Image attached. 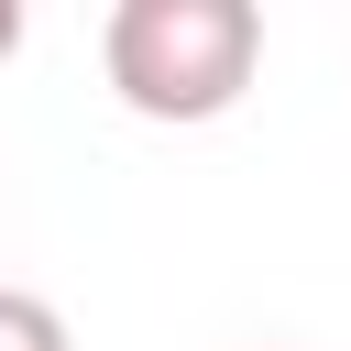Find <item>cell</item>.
Masks as SVG:
<instances>
[{
  "label": "cell",
  "instance_id": "cell-1",
  "mask_svg": "<svg viewBox=\"0 0 351 351\" xmlns=\"http://www.w3.org/2000/svg\"><path fill=\"white\" fill-rule=\"evenodd\" d=\"M99 66H110V99L132 121L197 132V121H230L252 99L263 11L252 0H121L99 22Z\"/></svg>",
  "mask_w": 351,
  "mask_h": 351
},
{
  "label": "cell",
  "instance_id": "cell-2",
  "mask_svg": "<svg viewBox=\"0 0 351 351\" xmlns=\"http://www.w3.org/2000/svg\"><path fill=\"white\" fill-rule=\"evenodd\" d=\"M0 351H77V329H66V307H55V296L0 285Z\"/></svg>",
  "mask_w": 351,
  "mask_h": 351
},
{
  "label": "cell",
  "instance_id": "cell-3",
  "mask_svg": "<svg viewBox=\"0 0 351 351\" xmlns=\"http://www.w3.org/2000/svg\"><path fill=\"white\" fill-rule=\"evenodd\" d=\"M22 55V0H0V66Z\"/></svg>",
  "mask_w": 351,
  "mask_h": 351
}]
</instances>
